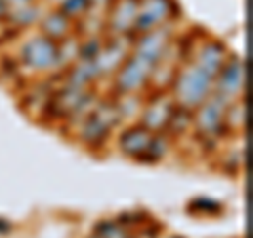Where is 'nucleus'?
<instances>
[{"mask_svg": "<svg viewBox=\"0 0 253 238\" xmlns=\"http://www.w3.org/2000/svg\"><path fill=\"white\" fill-rule=\"evenodd\" d=\"M213 82H215V78H211L203 68H199L188 57L173 78L169 95L175 101V106L192 112L213 93Z\"/></svg>", "mask_w": 253, "mask_h": 238, "instance_id": "1", "label": "nucleus"}, {"mask_svg": "<svg viewBox=\"0 0 253 238\" xmlns=\"http://www.w3.org/2000/svg\"><path fill=\"white\" fill-rule=\"evenodd\" d=\"M118 124H121V116H118L114 99L101 97L97 101V106L91 110L89 116L76 129V139L81 146L95 152V150L104 148L108 144V139L112 137V133L116 131Z\"/></svg>", "mask_w": 253, "mask_h": 238, "instance_id": "2", "label": "nucleus"}, {"mask_svg": "<svg viewBox=\"0 0 253 238\" xmlns=\"http://www.w3.org/2000/svg\"><path fill=\"white\" fill-rule=\"evenodd\" d=\"M19 68L23 72L38 74V76H55L59 74V51L57 42H53L51 38L38 34L28 36L21 42L19 53H17Z\"/></svg>", "mask_w": 253, "mask_h": 238, "instance_id": "3", "label": "nucleus"}, {"mask_svg": "<svg viewBox=\"0 0 253 238\" xmlns=\"http://www.w3.org/2000/svg\"><path fill=\"white\" fill-rule=\"evenodd\" d=\"M228 101L211 93L203 104L192 110V135L207 148H215L228 135L224 131V114Z\"/></svg>", "mask_w": 253, "mask_h": 238, "instance_id": "4", "label": "nucleus"}, {"mask_svg": "<svg viewBox=\"0 0 253 238\" xmlns=\"http://www.w3.org/2000/svg\"><path fill=\"white\" fill-rule=\"evenodd\" d=\"M154 63L144 59L137 53H129V57L118 68V72L112 76L114 93L116 95H144L150 84Z\"/></svg>", "mask_w": 253, "mask_h": 238, "instance_id": "5", "label": "nucleus"}, {"mask_svg": "<svg viewBox=\"0 0 253 238\" xmlns=\"http://www.w3.org/2000/svg\"><path fill=\"white\" fill-rule=\"evenodd\" d=\"M179 15L177 0H137V17L133 34H144L154 28L173 23Z\"/></svg>", "mask_w": 253, "mask_h": 238, "instance_id": "6", "label": "nucleus"}, {"mask_svg": "<svg viewBox=\"0 0 253 238\" xmlns=\"http://www.w3.org/2000/svg\"><path fill=\"white\" fill-rule=\"evenodd\" d=\"M133 36H106L104 38V44H101L99 53L93 59L95 68H97L99 80L101 78H112L118 72V68L123 66L125 59L131 53Z\"/></svg>", "mask_w": 253, "mask_h": 238, "instance_id": "7", "label": "nucleus"}, {"mask_svg": "<svg viewBox=\"0 0 253 238\" xmlns=\"http://www.w3.org/2000/svg\"><path fill=\"white\" fill-rule=\"evenodd\" d=\"M175 108L177 106L169 95V91L150 93L148 97H144V106H141L137 122L144 124L146 129H150L152 133H165L173 112H175Z\"/></svg>", "mask_w": 253, "mask_h": 238, "instance_id": "8", "label": "nucleus"}, {"mask_svg": "<svg viewBox=\"0 0 253 238\" xmlns=\"http://www.w3.org/2000/svg\"><path fill=\"white\" fill-rule=\"evenodd\" d=\"M213 93L226 99L228 104L245 97V63L239 55L230 53V57L226 59L224 68L219 70L213 82Z\"/></svg>", "mask_w": 253, "mask_h": 238, "instance_id": "9", "label": "nucleus"}, {"mask_svg": "<svg viewBox=\"0 0 253 238\" xmlns=\"http://www.w3.org/2000/svg\"><path fill=\"white\" fill-rule=\"evenodd\" d=\"M228 57H230V49L217 38H209V36L203 38L199 44H194L192 53H190V59L199 68H203L211 78L219 74V70L224 68Z\"/></svg>", "mask_w": 253, "mask_h": 238, "instance_id": "10", "label": "nucleus"}, {"mask_svg": "<svg viewBox=\"0 0 253 238\" xmlns=\"http://www.w3.org/2000/svg\"><path fill=\"white\" fill-rule=\"evenodd\" d=\"M156 137V133L146 129L139 122H129L123 129V133L118 135V150L123 152V156L131 158V160L144 162V158L148 154L150 146Z\"/></svg>", "mask_w": 253, "mask_h": 238, "instance_id": "11", "label": "nucleus"}, {"mask_svg": "<svg viewBox=\"0 0 253 238\" xmlns=\"http://www.w3.org/2000/svg\"><path fill=\"white\" fill-rule=\"evenodd\" d=\"M137 0H114L106 17L104 36H133Z\"/></svg>", "mask_w": 253, "mask_h": 238, "instance_id": "12", "label": "nucleus"}, {"mask_svg": "<svg viewBox=\"0 0 253 238\" xmlns=\"http://www.w3.org/2000/svg\"><path fill=\"white\" fill-rule=\"evenodd\" d=\"M38 30H41L42 36L51 38L53 42H61V40H66V38L78 34L76 21H72L68 15H63L57 6L44 9L41 21H38Z\"/></svg>", "mask_w": 253, "mask_h": 238, "instance_id": "13", "label": "nucleus"}, {"mask_svg": "<svg viewBox=\"0 0 253 238\" xmlns=\"http://www.w3.org/2000/svg\"><path fill=\"white\" fill-rule=\"evenodd\" d=\"M245 126H247V106H245V97H241L226 106L224 131L228 137H234V135L245 133Z\"/></svg>", "mask_w": 253, "mask_h": 238, "instance_id": "14", "label": "nucleus"}, {"mask_svg": "<svg viewBox=\"0 0 253 238\" xmlns=\"http://www.w3.org/2000/svg\"><path fill=\"white\" fill-rule=\"evenodd\" d=\"M112 99L116 104L121 122L123 120H135L137 122L141 106H144V97H141V95H116V97H112Z\"/></svg>", "mask_w": 253, "mask_h": 238, "instance_id": "15", "label": "nucleus"}, {"mask_svg": "<svg viewBox=\"0 0 253 238\" xmlns=\"http://www.w3.org/2000/svg\"><path fill=\"white\" fill-rule=\"evenodd\" d=\"M55 6H57L63 15H68L70 19L78 23L83 19V15L89 11V0H61V2Z\"/></svg>", "mask_w": 253, "mask_h": 238, "instance_id": "16", "label": "nucleus"}, {"mask_svg": "<svg viewBox=\"0 0 253 238\" xmlns=\"http://www.w3.org/2000/svg\"><path fill=\"white\" fill-rule=\"evenodd\" d=\"M95 236L99 238H129V230H126L121 221H101L95 230Z\"/></svg>", "mask_w": 253, "mask_h": 238, "instance_id": "17", "label": "nucleus"}, {"mask_svg": "<svg viewBox=\"0 0 253 238\" xmlns=\"http://www.w3.org/2000/svg\"><path fill=\"white\" fill-rule=\"evenodd\" d=\"M190 211L205 213V215H213V213L221 211V204H219V200H213V198H194L192 204H190Z\"/></svg>", "mask_w": 253, "mask_h": 238, "instance_id": "18", "label": "nucleus"}, {"mask_svg": "<svg viewBox=\"0 0 253 238\" xmlns=\"http://www.w3.org/2000/svg\"><path fill=\"white\" fill-rule=\"evenodd\" d=\"M34 2H44V0H4L6 9H17V6H28Z\"/></svg>", "mask_w": 253, "mask_h": 238, "instance_id": "19", "label": "nucleus"}, {"mask_svg": "<svg viewBox=\"0 0 253 238\" xmlns=\"http://www.w3.org/2000/svg\"><path fill=\"white\" fill-rule=\"evenodd\" d=\"M6 11H9V9H6V4H4V0H0V21H2V19L6 17Z\"/></svg>", "mask_w": 253, "mask_h": 238, "instance_id": "20", "label": "nucleus"}, {"mask_svg": "<svg viewBox=\"0 0 253 238\" xmlns=\"http://www.w3.org/2000/svg\"><path fill=\"white\" fill-rule=\"evenodd\" d=\"M44 2H46V4H49V6H55V4H59V2H61V0H44Z\"/></svg>", "mask_w": 253, "mask_h": 238, "instance_id": "21", "label": "nucleus"}, {"mask_svg": "<svg viewBox=\"0 0 253 238\" xmlns=\"http://www.w3.org/2000/svg\"><path fill=\"white\" fill-rule=\"evenodd\" d=\"M173 238H181V236H173Z\"/></svg>", "mask_w": 253, "mask_h": 238, "instance_id": "22", "label": "nucleus"}, {"mask_svg": "<svg viewBox=\"0 0 253 238\" xmlns=\"http://www.w3.org/2000/svg\"><path fill=\"white\" fill-rule=\"evenodd\" d=\"M91 238H99V236H91Z\"/></svg>", "mask_w": 253, "mask_h": 238, "instance_id": "23", "label": "nucleus"}, {"mask_svg": "<svg viewBox=\"0 0 253 238\" xmlns=\"http://www.w3.org/2000/svg\"><path fill=\"white\" fill-rule=\"evenodd\" d=\"M129 238H133V236H129Z\"/></svg>", "mask_w": 253, "mask_h": 238, "instance_id": "24", "label": "nucleus"}]
</instances>
